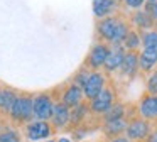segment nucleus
Masks as SVG:
<instances>
[{"mask_svg": "<svg viewBox=\"0 0 157 142\" xmlns=\"http://www.w3.org/2000/svg\"><path fill=\"white\" fill-rule=\"evenodd\" d=\"M9 113L15 122H29L34 117V100L31 97H17Z\"/></svg>", "mask_w": 157, "mask_h": 142, "instance_id": "obj_1", "label": "nucleus"}, {"mask_svg": "<svg viewBox=\"0 0 157 142\" xmlns=\"http://www.w3.org/2000/svg\"><path fill=\"white\" fill-rule=\"evenodd\" d=\"M125 134H127V139L130 140H142V139H147L150 134V125L147 120L144 118H135L132 120L130 124H127V128H125Z\"/></svg>", "mask_w": 157, "mask_h": 142, "instance_id": "obj_2", "label": "nucleus"}, {"mask_svg": "<svg viewBox=\"0 0 157 142\" xmlns=\"http://www.w3.org/2000/svg\"><path fill=\"white\" fill-rule=\"evenodd\" d=\"M52 110H54V103L51 101L49 95H37L34 98V117L37 120H46L52 117Z\"/></svg>", "mask_w": 157, "mask_h": 142, "instance_id": "obj_3", "label": "nucleus"}, {"mask_svg": "<svg viewBox=\"0 0 157 142\" xmlns=\"http://www.w3.org/2000/svg\"><path fill=\"white\" fill-rule=\"evenodd\" d=\"M105 90V78L100 73H91L83 86V95L90 100H95L101 91Z\"/></svg>", "mask_w": 157, "mask_h": 142, "instance_id": "obj_4", "label": "nucleus"}, {"mask_svg": "<svg viewBox=\"0 0 157 142\" xmlns=\"http://www.w3.org/2000/svg\"><path fill=\"white\" fill-rule=\"evenodd\" d=\"M52 132L51 125L48 124L46 120H36V122H31L27 124L25 127V134L31 140H39V139H46L49 137Z\"/></svg>", "mask_w": 157, "mask_h": 142, "instance_id": "obj_5", "label": "nucleus"}, {"mask_svg": "<svg viewBox=\"0 0 157 142\" xmlns=\"http://www.w3.org/2000/svg\"><path fill=\"white\" fill-rule=\"evenodd\" d=\"M112 105H113V91L105 88L95 100H91V110L95 113H105Z\"/></svg>", "mask_w": 157, "mask_h": 142, "instance_id": "obj_6", "label": "nucleus"}, {"mask_svg": "<svg viewBox=\"0 0 157 142\" xmlns=\"http://www.w3.org/2000/svg\"><path fill=\"white\" fill-rule=\"evenodd\" d=\"M52 124L56 128H63L66 127V124H69V118H71V110L69 107H66L64 103H56L54 110H52Z\"/></svg>", "mask_w": 157, "mask_h": 142, "instance_id": "obj_7", "label": "nucleus"}, {"mask_svg": "<svg viewBox=\"0 0 157 142\" xmlns=\"http://www.w3.org/2000/svg\"><path fill=\"white\" fill-rule=\"evenodd\" d=\"M139 112L142 115V118H147V120L157 118V98L152 97V95L142 98L139 105Z\"/></svg>", "mask_w": 157, "mask_h": 142, "instance_id": "obj_8", "label": "nucleus"}, {"mask_svg": "<svg viewBox=\"0 0 157 142\" xmlns=\"http://www.w3.org/2000/svg\"><path fill=\"white\" fill-rule=\"evenodd\" d=\"M118 24H120V20L113 19V17H106V19H103L101 22L98 24V32H100V36L105 37V39H108V41H115Z\"/></svg>", "mask_w": 157, "mask_h": 142, "instance_id": "obj_9", "label": "nucleus"}, {"mask_svg": "<svg viewBox=\"0 0 157 142\" xmlns=\"http://www.w3.org/2000/svg\"><path fill=\"white\" fill-rule=\"evenodd\" d=\"M81 98H83V91L79 86L76 85H71V86L66 88L64 95H63V103L69 108H75L81 103Z\"/></svg>", "mask_w": 157, "mask_h": 142, "instance_id": "obj_10", "label": "nucleus"}, {"mask_svg": "<svg viewBox=\"0 0 157 142\" xmlns=\"http://www.w3.org/2000/svg\"><path fill=\"white\" fill-rule=\"evenodd\" d=\"M108 47L103 46V44H98V46L93 47L91 54H90V64H91L93 68H100L105 64L106 57H108Z\"/></svg>", "mask_w": 157, "mask_h": 142, "instance_id": "obj_11", "label": "nucleus"}, {"mask_svg": "<svg viewBox=\"0 0 157 142\" xmlns=\"http://www.w3.org/2000/svg\"><path fill=\"white\" fill-rule=\"evenodd\" d=\"M123 57H125V54H123V51L118 49V47L110 51L108 57H106V61H105V68L108 71H113V69H117V68H120L123 63Z\"/></svg>", "mask_w": 157, "mask_h": 142, "instance_id": "obj_12", "label": "nucleus"}, {"mask_svg": "<svg viewBox=\"0 0 157 142\" xmlns=\"http://www.w3.org/2000/svg\"><path fill=\"white\" fill-rule=\"evenodd\" d=\"M15 100H17V95H15L14 90H9V88H2L0 90V110L10 112Z\"/></svg>", "mask_w": 157, "mask_h": 142, "instance_id": "obj_13", "label": "nucleus"}, {"mask_svg": "<svg viewBox=\"0 0 157 142\" xmlns=\"http://www.w3.org/2000/svg\"><path fill=\"white\" fill-rule=\"evenodd\" d=\"M122 71L123 74H127V76H132V74H135L137 68H139V56L133 53H128L125 54V57H123V63H122Z\"/></svg>", "mask_w": 157, "mask_h": 142, "instance_id": "obj_14", "label": "nucleus"}, {"mask_svg": "<svg viewBox=\"0 0 157 142\" xmlns=\"http://www.w3.org/2000/svg\"><path fill=\"white\" fill-rule=\"evenodd\" d=\"M157 63V51L152 49H144V53L139 56V66L142 68L144 71L152 69V66Z\"/></svg>", "mask_w": 157, "mask_h": 142, "instance_id": "obj_15", "label": "nucleus"}, {"mask_svg": "<svg viewBox=\"0 0 157 142\" xmlns=\"http://www.w3.org/2000/svg\"><path fill=\"white\" fill-rule=\"evenodd\" d=\"M125 128H127V124H125V120H112V122H106L105 124V127H103V130H105V134L108 135V137H118L122 132H125Z\"/></svg>", "mask_w": 157, "mask_h": 142, "instance_id": "obj_16", "label": "nucleus"}, {"mask_svg": "<svg viewBox=\"0 0 157 142\" xmlns=\"http://www.w3.org/2000/svg\"><path fill=\"white\" fill-rule=\"evenodd\" d=\"M123 113H125V107L122 103H117V105H112L108 110L103 113L106 122H112V120H122L123 118Z\"/></svg>", "mask_w": 157, "mask_h": 142, "instance_id": "obj_17", "label": "nucleus"}, {"mask_svg": "<svg viewBox=\"0 0 157 142\" xmlns=\"http://www.w3.org/2000/svg\"><path fill=\"white\" fill-rule=\"evenodd\" d=\"M113 9V0H93V10L98 17H103Z\"/></svg>", "mask_w": 157, "mask_h": 142, "instance_id": "obj_18", "label": "nucleus"}, {"mask_svg": "<svg viewBox=\"0 0 157 142\" xmlns=\"http://www.w3.org/2000/svg\"><path fill=\"white\" fill-rule=\"evenodd\" d=\"M86 113H88V107H86L85 103H79L78 107H75V110L71 112V118H69V122H71V124H79Z\"/></svg>", "mask_w": 157, "mask_h": 142, "instance_id": "obj_19", "label": "nucleus"}, {"mask_svg": "<svg viewBox=\"0 0 157 142\" xmlns=\"http://www.w3.org/2000/svg\"><path fill=\"white\" fill-rule=\"evenodd\" d=\"M0 142H19V134L14 128H0Z\"/></svg>", "mask_w": 157, "mask_h": 142, "instance_id": "obj_20", "label": "nucleus"}, {"mask_svg": "<svg viewBox=\"0 0 157 142\" xmlns=\"http://www.w3.org/2000/svg\"><path fill=\"white\" fill-rule=\"evenodd\" d=\"M142 42L145 49L157 51V32H145L142 37Z\"/></svg>", "mask_w": 157, "mask_h": 142, "instance_id": "obj_21", "label": "nucleus"}, {"mask_svg": "<svg viewBox=\"0 0 157 142\" xmlns=\"http://www.w3.org/2000/svg\"><path fill=\"white\" fill-rule=\"evenodd\" d=\"M135 22L139 27H150L152 26V17L149 14L139 12V14H135Z\"/></svg>", "mask_w": 157, "mask_h": 142, "instance_id": "obj_22", "label": "nucleus"}, {"mask_svg": "<svg viewBox=\"0 0 157 142\" xmlns=\"http://www.w3.org/2000/svg\"><path fill=\"white\" fill-rule=\"evenodd\" d=\"M140 42L139 36H137L135 32H128V36L125 37V46L128 47V49H133V47H137Z\"/></svg>", "mask_w": 157, "mask_h": 142, "instance_id": "obj_23", "label": "nucleus"}, {"mask_svg": "<svg viewBox=\"0 0 157 142\" xmlns=\"http://www.w3.org/2000/svg\"><path fill=\"white\" fill-rule=\"evenodd\" d=\"M147 90H149L152 95H157V71L152 73V76L149 78V81H147Z\"/></svg>", "mask_w": 157, "mask_h": 142, "instance_id": "obj_24", "label": "nucleus"}, {"mask_svg": "<svg viewBox=\"0 0 157 142\" xmlns=\"http://www.w3.org/2000/svg\"><path fill=\"white\" fill-rule=\"evenodd\" d=\"M90 74L91 73H88V71H85V69H83L79 74H76V86H79V88L85 86V83H86V80L90 78Z\"/></svg>", "mask_w": 157, "mask_h": 142, "instance_id": "obj_25", "label": "nucleus"}, {"mask_svg": "<svg viewBox=\"0 0 157 142\" xmlns=\"http://www.w3.org/2000/svg\"><path fill=\"white\" fill-rule=\"evenodd\" d=\"M125 3L128 7H132V9H137V7L144 5V0H125Z\"/></svg>", "mask_w": 157, "mask_h": 142, "instance_id": "obj_26", "label": "nucleus"}, {"mask_svg": "<svg viewBox=\"0 0 157 142\" xmlns=\"http://www.w3.org/2000/svg\"><path fill=\"white\" fill-rule=\"evenodd\" d=\"M110 142H132V140L127 137H113V139H110Z\"/></svg>", "mask_w": 157, "mask_h": 142, "instance_id": "obj_27", "label": "nucleus"}, {"mask_svg": "<svg viewBox=\"0 0 157 142\" xmlns=\"http://www.w3.org/2000/svg\"><path fill=\"white\" fill-rule=\"evenodd\" d=\"M149 142H157V134H154L152 137L149 139Z\"/></svg>", "mask_w": 157, "mask_h": 142, "instance_id": "obj_28", "label": "nucleus"}, {"mask_svg": "<svg viewBox=\"0 0 157 142\" xmlns=\"http://www.w3.org/2000/svg\"><path fill=\"white\" fill-rule=\"evenodd\" d=\"M59 142H71V140H68V139H59Z\"/></svg>", "mask_w": 157, "mask_h": 142, "instance_id": "obj_29", "label": "nucleus"}, {"mask_svg": "<svg viewBox=\"0 0 157 142\" xmlns=\"http://www.w3.org/2000/svg\"><path fill=\"white\" fill-rule=\"evenodd\" d=\"M150 2H155V0H150Z\"/></svg>", "mask_w": 157, "mask_h": 142, "instance_id": "obj_30", "label": "nucleus"}, {"mask_svg": "<svg viewBox=\"0 0 157 142\" xmlns=\"http://www.w3.org/2000/svg\"><path fill=\"white\" fill-rule=\"evenodd\" d=\"M48 142H52V140H48Z\"/></svg>", "mask_w": 157, "mask_h": 142, "instance_id": "obj_31", "label": "nucleus"}, {"mask_svg": "<svg viewBox=\"0 0 157 142\" xmlns=\"http://www.w3.org/2000/svg\"><path fill=\"white\" fill-rule=\"evenodd\" d=\"M155 98H157V95H155Z\"/></svg>", "mask_w": 157, "mask_h": 142, "instance_id": "obj_32", "label": "nucleus"}]
</instances>
